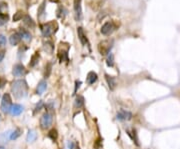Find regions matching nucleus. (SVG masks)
Masks as SVG:
<instances>
[{
    "instance_id": "f257e3e1",
    "label": "nucleus",
    "mask_w": 180,
    "mask_h": 149,
    "mask_svg": "<svg viewBox=\"0 0 180 149\" xmlns=\"http://www.w3.org/2000/svg\"><path fill=\"white\" fill-rule=\"evenodd\" d=\"M11 91H12L14 97L16 98H22L27 95L28 85L26 81L23 79H18L11 83Z\"/></svg>"
},
{
    "instance_id": "f03ea898",
    "label": "nucleus",
    "mask_w": 180,
    "mask_h": 149,
    "mask_svg": "<svg viewBox=\"0 0 180 149\" xmlns=\"http://www.w3.org/2000/svg\"><path fill=\"white\" fill-rule=\"evenodd\" d=\"M56 29H57V24H56L54 21H50L47 23L40 24V30L44 37L51 36L56 31Z\"/></svg>"
},
{
    "instance_id": "7ed1b4c3",
    "label": "nucleus",
    "mask_w": 180,
    "mask_h": 149,
    "mask_svg": "<svg viewBox=\"0 0 180 149\" xmlns=\"http://www.w3.org/2000/svg\"><path fill=\"white\" fill-rule=\"evenodd\" d=\"M112 46H113V40H103L98 44V51L102 56H105L110 53Z\"/></svg>"
},
{
    "instance_id": "20e7f679",
    "label": "nucleus",
    "mask_w": 180,
    "mask_h": 149,
    "mask_svg": "<svg viewBox=\"0 0 180 149\" xmlns=\"http://www.w3.org/2000/svg\"><path fill=\"white\" fill-rule=\"evenodd\" d=\"M11 106H12V99H11L10 95L8 93H5V94L2 96V99H1V111L3 113H8L10 112V109H11Z\"/></svg>"
},
{
    "instance_id": "39448f33",
    "label": "nucleus",
    "mask_w": 180,
    "mask_h": 149,
    "mask_svg": "<svg viewBox=\"0 0 180 149\" xmlns=\"http://www.w3.org/2000/svg\"><path fill=\"white\" fill-rule=\"evenodd\" d=\"M52 122H53L52 114L49 112H46V113H44L40 118V127L42 129H48V128L52 125Z\"/></svg>"
},
{
    "instance_id": "423d86ee",
    "label": "nucleus",
    "mask_w": 180,
    "mask_h": 149,
    "mask_svg": "<svg viewBox=\"0 0 180 149\" xmlns=\"http://www.w3.org/2000/svg\"><path fill=\"white\" fill-rule=\"evenodd\" d=\"M114 29H115V25H114V22L112 21H107L105 22L103 25H102L101 27V33L103 34V35H109L110 33L114 31Z\"/></svg>"
},
{
    "instance_id": "0eeeda50",
    "label": "nucleus",
    "mask_w": 180,
    "mask_h": 149,
    "mask_svg": "<svg viewBox=\"0 0 180 149\" xmlns=\"http://www.w3.org/2000/svg\"><path fill=\"white\" fill-rule=\"evenodd\" d=\"M62 46H60L59 48V51H58V57H59L60 61L63 62V61H66L68 62V50H69V46L67 45L66 48H63V44L61 43Z\"/></svg>"
},
{
    "instance_id": "6e6552de",
    "label": "nucleus",
    "mask_w": 180,
    "mask_h": 149,
    "mask_svg": "<svg viewBox=\"0 0 180 149\" xmlns=\"http://www.w3.org/2000/svg\"><path fill=\"white\" fill-rule=\"evenodd\" d=\"M74 11H75V18L77 21L82 18V9H81V0H74Z\"/></svg>"
},
{
    "instance_id": "1a4fd4ad",
    "label": "nucleus",
    "mask_w": 180,
    "mask_h": 149,
    "mask_svg": "<svg viewBox=\"0 0 180 149\" xmlns=\"http://www.w3.org/2000/svg\"><path fill=\"white\" fill-rule=\"evenodd\" d=\"M12 73L14 76H22L25 74V67L23 64L21 63H17L14 65L13 67V70H12Z\"/></svg>"
},
{
    "instance_id": "9d476101",
    "label": "nucleus",
    "mask_w": 180,
    "mask_h": 149,
    "mask_svg": "<svg viewBox=\"0 0 180 149\" xmlns=\"http://www.w3.org/2000/svg\"><path fill=\"white\" fill-rule=\"evenodd\" d=\"M117 119L119 120H130L132 118V113L126 110H120L116 115Z\"/></svg>"
},
{
    "instance_id": "9b49d317",
    "label": "nucleus",
    "mask_w": 180,
    "mask_h": 149,
    "mask_svg": "<svg viewBox=\"0 0 180 149\" xmlns=\"http://www.w3.org/2000/svg\"><path fill=\"white\" fill-rule=\"evenodd\" d=\"M77 33H78V38L80 40V42L82 45H87L88 44V40L87 37H86L85 33H84V30L82 27H78L77 28Z\"/></svg>"
},
{
    "instance_id": "f8f14e48",
    "label": "nucleus",
    "mask_w": 180,
    "mask_h": 149,
    "mask_svg": "<svg viewBox=\"0 0 180 149\" xmlns=\"http://www.w3.org/2000/svg\"><path fill=\"white\" fill-rule=\"evenodd\" d=\"M23 111V106L20 105V104H12L10 109V113L12 114L13 116H18L22 113Z\"/></svg>"
},
{
    "instance_id": "ddd939ff",
    "label": "nucleus",
    "mask_w": 180,
    "mask_h": 149,
    "mask_svg": "<svg viewBox=\"0 0 180 149\" xmlns=\"http://www.w3.org/2000/svg\"><path fill=\"white\" fill-rule=\"evenodd\" d=\"M97 79H98L97 74L95 73L94 71H90L89 73L87 74V77H86V82H87V84L92 85V84H94V83L96 82Z\"/></svg>"
},
{
    "instance_id": "4468645a",
    "label": "nucleus",
    "mask_w": 180,
    "mask_h": 149,
    "mask_svg": "<svg viewBox=\"0 0 180 149\" xmlns=\"http://www.w3.org/2000/svg\"><path fill=\"white\" fill-rule=\"evenodd\" d=\"M105 80H106L107 84H108V87L110 90H114L116 87V80L114 77L108 75V74H105Z\"/></svg>"
},
{
    "instance_id": "2eb2a0df",
    "label": "nucleus",
    "mask_w": 180,
    "mask_h": 149,
    "mask_svg": "<svg viewBox=\"0 0 180 149\" xmlns=\"http://www.w3.org/2000/svg\"><path fill=\"white\" fill-rule=\"evenodd\" d=\"M46 88H47V82L45 80H41L36 87V94L41 95L46 90Z\"/></svg>"
},
{
    "instance_id": "dca6fc26",
    "label": "nucleus",
    "mask_w": 180,
    "mask_h": 149,
    "mask_svg": "<svg viewBox=\"0 0 180 149\" xmlns=\"http://www.w3.org/2000/svg\"><path fill=\"white\" fill-rule=\"evenodd\" d=\"M21 40V36L19 34V32H16V33L12 34L9 38V41H10V44L11 45H17L18 43L20 42Z\"/></svg>"
},
{
    "instance_id": "f3484780",
    "label": "nucleus",
    "mask_w": 180,
    "mask_h": 149,
    "mask_svg": "<svg viewBox=\"0 0 180 149\" xmlns=\"http://www.w3.org/2000/svg\"><path fill=\"white\" fill-rule=\"evenodd\" d=\"M19 34H20L21 38H23L24 40H26V41L31 40V34H30L26 29L20 28V29H19Z\"/></svg>"
},
{
    "instance_id": "a211bd4d",
    "label": "nucleus",
    "mask_w": 180,
    "mask_h": 149,
    "mask_svg": "<svg viewBox=\"0 0 180 149\" xmlns=\"http://www.w3.org/2000/svg\"><path fill=\"white\" fill-rule=\"evenodd\" d=\"M38 60H39V52L36 51L35 54H33L31 56V59H30V62H29V67L36 66V64L38 63Z\"/></svg>"
},
{
    "instance_id": "6ab92c4d",
    "label": "nucleus",
    "mask_w": 180,
    "mask_h": 149,
    "mask_svg": "<svg viewBox=\"0 0 180 149\" xmlns=\"http://www.w3.org/2000/svg\"><path fill=\"white\" fill-rule=\"evenodd\" d=\"M37 139V133L34 130H29L26 136V140L27 142H34Z\"/></svg>"
},
{
    "instance_id": "aec40b11",
    "label": "nucleus",
    "mask_w": 180,
    "mask_h": 149,
    "mask_svg": "<svg viewBox=\"0 0 180 149\" xmlns=\"http://www.w3.org/2000/svg\"><path fill=\"white\" fill-rule=\"evenodd\" d=\"M47 136H48V138H50L52 141H56L58 138V131L55 129V128H52V129L48 132Z\"/></svg>"
},
{
    "instance_id": "412c9836",
    "label": "nucleus",
    "mask_w": 180,
    "mask_h": 149,
    "mask_svg": "<svg viewBox=\"0 0 180 149\" xmlns=\"http://www.w3.org/2000/svg\"><path fill=\"white\" fill-rule=\"evenodd\" d=\"M23 21H24V23L27 25L28 27H31V28H33V27L35 26L33 19H32V18L30 17L29 15H25V16H23Z\"/></svg>"
},
{
    "instance_id": "4be33fe9",
    "label": "nucleus",
    "mask_w": 180,
    "mask_h": 149,
    "mask_svg": "<svg viewBox=\"0 0 180 149\" xmlns=\"http://www.w3.org/2000/svg\"><path fill=\"white\" fill-rule=\"evenodd\" d=\"M85 104V101H84V97L81 96V95H78L75 99V107L77 108H82Z\"/></svg>"
},
{
    "instance_id": "5701e85b",
    "label": "nucleus",
    "mask_w": 180,
    "mask_h": 149,
    "mask_svg": "<svg viewBox=\"0 0 180 149\" xmlns=\"http://www.w3.org/2000/svg\"><path fill=\"white\" fill-rule=\"evenodd\" d=\"M21 129L20 128H17V129H15L14 130V131L12 132V133H11V135H10V139L11 140H15V139H17L18 137L20 136L21 135Z\"/></svg>"
},
{
    "instance_id": "b1692460",
    "label": "nucleus",
    "mask_w": 180,
    "mask_h": 149,
    "mask_svg": "<svg viewBox=\"0 0 180 149\" xmlns=\"http://www.w3.org/2000/svg\"><path fill=\"white\" fill-rule=\"evenodd\" d=\"M106 64H107V66H109V67H112L114 65V56L112 53H109V54L107 55Z\"/></svg>"
},
{
    "instance_id": "393cba45",
    "label": "nucleus",
    "mask_w": 180,
    "mask_h": 149,
    "mask_svg": "<svg viewBox=\"0 0 180 149\" xmlns=\"http://www.w3.org/2000/svg\"><path fill=\"white\" fill-rule=\"evenodd\" d=\"M8 19H9L8 14H6V13H0V26L5 24L8 21Z\"/></svg>"
},
{
    "instance_id": "a878e982",
    "label": "nucleus",
    "mask_w": 180,
    "mask_h": 149,
    "mask_svg": "<svg viewBox=\"0 0 180 149\" xmlns=\"http://www.w3.org/2000/svg\"><path fill=\"white\" fill-rule=\"evenodd\" d=\"M51 69H52V64L51 63H47L45 66V72H44V77L45 78H48L50 76V73H51Z\"/></svg>"
},
{
    "instance_id": "bb28decb",
    "label": "nucleus",
    "mask_w": 180,
    "mask_h": 149,
    "mask_svg": "<svg viewBox=\"0 0 180 149\" xmlns=\"http://www.w3.org/2000/svg\"><path fill=\"white\" fill-rule=\"evenodd\" d=\"M53 48H54V46L52 45V43L51 42H46L45 44H44V49L49 53H52Z\"/></svg>"
},
{
    "instance_id": "cd10ccee",
    "label": "nucleus",
    "mask_w": 180,
    "mask_h": 149,
    "mask_svg": "<svg viewBox=\"0 0 180 149\" xmlns=\"http://www.w3.org/2000/svg\"><path fill=\"white\" fill-rule=\"evenodd\" d=\"M23 17V11H17L15 15L13 16V21H18V20L22 19Z\"/></svg>"
},
{
    "instance_id": "c85d7f7f",
    "label": "nucleus",
    "mask_w": 180,
    "mask_h": 149,
    "mask_svg": "<svg viewBox=\"0 0 180 149\" xmlns=\"http://www.w3.org/2000/svg\"><path fill=\"white\" fill-rule=\"evenodd\" d=\"M44 9H45V1L42 2L40 7L38 8V11H37V13H38V17H40V16L44 13Z\"/></svg>"
},
{
    "instance_id": "c756f323",
    "label": "nucleus",
    "mask_w": 180,
    "mask_h": 149,
    "mask_svg": "<svg viewBox=\"0 0 180 149\" xmlns=\"http://www.w3.org/2000/svg\"><path fill=\"white\" fill-rule=\"evenodd\" d=\"M44 106V103L42 101H39V103L37 104L36 107H35V110H34V114H36L37 112H39V111L41 110V108Z\"/></svg>"
},
{
    "instance_id": "7c9ffc66",
    "label": "nucleus",
    "mask_w": 180,
    "mask_h": 149,
    "mask_svg": "<svg viewBox=\"0 0 180 149\" xmlns=\"http://www.w3.org/2000/svg\"><path fill=\"white\" fill-rule=\"evenodd\" d=\"M132 133H133V136H132L133 141L135 142V144H136V145H139V143H138V138H137L136 130H135V129H132Z\"/></svg>"
},
{
    "instance_id": "2f4dec72",
    "label": "nucleus",
    "mask_w": 180,
    "mask_h": 149,
    "mask_svg": "<svg viewBox=\"0 0 180 149\" xmlns=\"http://www.w3.org/2000/svg\"><path fill=\"white\" fill-rule=\"evenodd\" d=\"M6 44V38L4 35L0 34V46H4Z\"/></svg>"
},
{
    "instance_id": "473e14b6",
    "label": "nucleus",
    "mask_w": 180,
    "mask_h": 149,
    "mask_svg": "<svg viewBox=\"0 0 180 149\" xmlns=\"http://www.w3.org/2000/svg\"><path fill=\"white\" fill-rule=\"evenodd\" d=\"M69 148L70 149H81L80 147H79L78 144L73 143V142H70V143H69Z\"/></svg>"
},
{
    "instance_id": "72a5a7b5",
    "label": "nucleus",
    "mask_w": 180,
    "mask_h": 149,
    "mask_svg": "<svg viewBox=\"0 0 180 149\" xmlns=\"http://www.w3.org/2000/svg\"><path fill=\"white\" fill-rule=\"evenodd\" d=\"M5 84H6V80L4 78L0 77V88H3Z\"/></svg>"
},
{
    "instance_id": "f704fd0d",
    "label": "nucleus",
    "mask_w": 180,
    "mask_h": 149,
    "mask_svg": "<svg viewBox=\"0 0 180 149\" xmlns=\"http://www.w3.org/2000/svg\"><path fill=\"white\" fill-rule=\"evenodd\" d=\"M4 55H5V52H4L3 50H0V62H1L2 60H3Z\"/></svg>"
},
{
    "instance_id": "c9c22d12",
    "label": "nucleus",
    "mask_w": 180,
    "mask_h": 149,
    "mask_svg": "<svg viewBox=\"0 0 180 149\" xmlns=\"http://www.w3.org/2000/svg\"><path fill=\"white\" fill-rule=\"evenodd\" d=\"M80 84H81V81H76L75 82V92H76V90H77V88H79V86H80Z\"/></svg>"
},
{
    "instance_id": "e433bc0d",
    "label": "nucleus",
    "mask_w": 180,
    "mask_h": 149,
    "mask_svg": "<svg viewBox=\"0 0 180 149\" xmlns=\"http://www.w3.org/2000/svg\"><path fill=\"white\" fill-rule=\"evenodd\" d=\"M0 149H5V148H4L3 146H0Z\"/></svg>"
},
{
    "instance_id": "4c0bfd02",
    "label": "nucleus",
    "mask_w": 180,
    "mask_h": 149,
    "mask_svg": "<svg viewBox=\"0 0 180 149\" xmlns=\"http://www.w3.org/2000/svg\"><path fill=\"white\" fill-rule=\"evenodd\" d=\"M25 1H27V2H28V1H29V0H25Z\"/></svg>"
}]
</instances>
